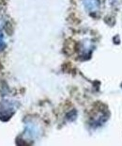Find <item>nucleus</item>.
I'll use <instances>...</instances> for the list:
<instances>
[{
    "mask_svg": "<svg viewBox=\"0 0 122 146\" xmlns=\"http://www.w3.org/2000/svg\"><path fill=\"white\" fill-rule=\"evenodd\" d=\"M15 112L14 104L9 100H2L0 102V120L8 121Z\"/></svg>",
    "mask_w": 122,
    "mask_h": 146,
    "instance_id": "f257e3e1",
    "label": "nucleus"
},
{
    "mask_svg": "<svg viewBox=\"0 0 122 146\" xmlns=\"http://www.w3.org/2000/svg\"><path fill=\"white\" fill-rule=\"evenodd\" d=\"M84 5L88 11H96L99 9V0H83Z\"/></svg>",
    "mask_w": 122,
    "mask_h": 146,
    "instance_id": "f03ea898",
    "label": "nucleus"
},
{
    "mask_svg": "<svg viewBox=\"0 0 122 146\" xmlns=\"http://www.w3.org/2000/svg\"><path fill=\"white\" fill-rule=\"evenodd\" d=\"M5 46H6V43L4 41V37H3L2 32L0 31V51H2L3 49L5 48Z\"/></svg>",
    "mask_w": 122,
    "mask_h": 146,
    "instance_id": "7ed1b4c3",
    "label": "nucleus"
}]
</instances>
